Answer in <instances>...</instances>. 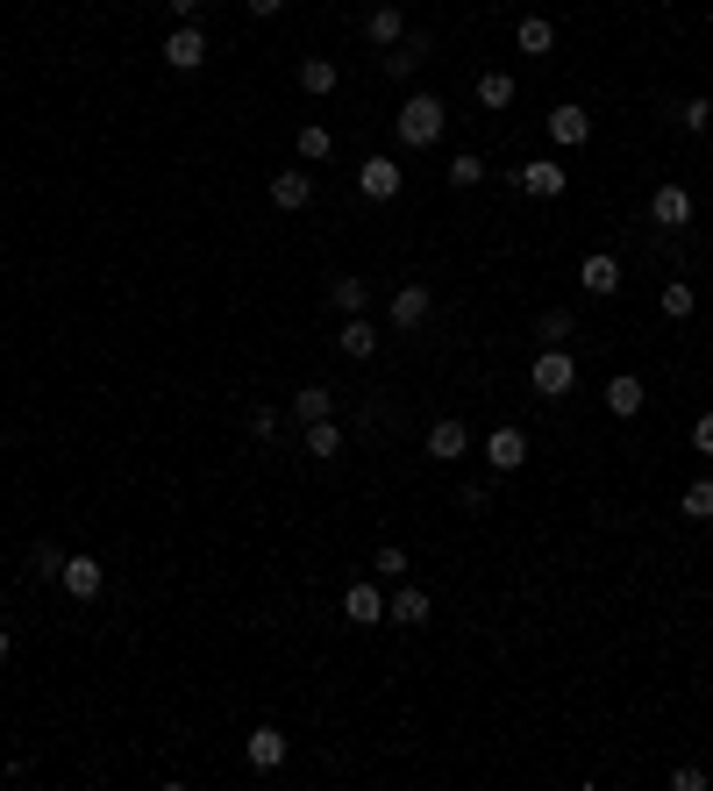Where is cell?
Returning <instances> with one entry per match:
<instances>
[{
  "label": "cell",
  "instance_id": "cell-35",
  "mask_svg": "<svg viewBox=\"0 0 713 791\" xmlns=\"http://www.w3.org/2000/svg\"><path fill=\"white\" fill-rule=\"evenodd\" d=\"M279 407H250V435H257V443H271V435H279Z\"/></svg>",
  "mask_w": 713,
  "mask_h": 791
},
{
  "label": "cell",
  "instance_id": "cell-37",
  "mask_svg": "<svg viewBox=\"0 0 713 791\" xmlns=\"http://www.w3.org/2000/svg\"><path fill=\"white\" fill-rule=\"evenodd\" d=\"M671 791H706V770L700 763H678L671 770Z\"/></svg>",
  "mask_w": 713,
  "mask_h": 791
},
{
  "label": "cell",
  "instance_id": "cell-3",
  "mask_svg": "<svg viewBox=\"0 0 713 791\" xmlns=\"http://www.w3.org/2000/svg\"><path fill=\"white\" fill-rule=\"evenodd\" d=\"M507 186H514V193H528V201H564L571 172H564L557 158H528L521 172H507Z\"/></svg>",
  "mask_w": 713,
  "mask_h": 791
},
{
  "label": "cell",
  "instance_id": "cell-18",
  "mask_svg": "<svg viewBox=\"0 0 713 791\" xmlns=\"http://www.w3.org/2000/svg\"><path fill=\"white\" fill-rule=\"evenodd\" d=\"M550 143H564V150L593 143V115H585L579 100H564V108H550Z\"/></svg>",
  "mask_w": 713,
  "mask_h": 791
},
{
  "label": "cell",
  "instance_id": "cell-42",
  "mask_svg": "<svg viewBox=\"0 0 713 791\" xmlns=\"http://www.w3.org/2000/svg\"><path fill=\"white\" fill-rule=\"evenodd\" d=\"M706 784H713V756H706Z\"/></svg>",
  "mask_w": 713,
  "mask_h": 791
},
{
  "label": "cell",
  "instance_id": "cell-21",
  "mask_svg": "<svg viewBox=\"0 0 713 791\" xmlns=\"http://www.w3.org/2000/svg\"><path fill=\"white\" fill-rule=\"evenodd\" d=\"M421 449H429L435 464H457V456L472 449V429H464V421H450V414H443V421H435V429H429V443H421Z\"/></svg>",
  "mask_w": 713,
  "mask_h": 791
},
{
  "label": "cell",
  "instance_id": "cell-12",
  "mask_svg": "<svg viewBox=\"0 0 713 791\" xmlns=\"http://www.w3.org/2000/svg\"><path fill=\"white\" fill-rule=\"evenodd\" d=\"M649 228H692V193L678 186V178H663V186L649 193Z\"/></svg>",
  "mask_w": 713,
  "mask_h": 791
},
{
  "label": "cell",
  "instance_id": "cell-32",
  "mask_svg": "<svg viewBox=\"0 0 713 791\" xmlns=\"http://www.w3.org/2000/svg\"><path fill=\"white\" fill-rule=\"evenodd\" d=\"M407 571H414V564H407V550H400V542H386V550L371 556V577H378V585H400Z\"/></svg>",
  "mask_w": 713,
  "mask_h": 791
},
{
  "label": "cell",
  "instance_id": "cell-38",
  "mask_svg": "<svg viewBox=\"0 0 713 791\" xmlns=\"http://www.w3.org/2000/svg\"><path fill=\"white\" fill-rule=\"evenodd\" d=\"M692 449H700V456H713V414H700V421H692Z\"/></svg>",
  "mask_w": 713,
  "mask_h": 791
},
{
  "label": "cell",
  "instance_id": "cell-11",
  "mask_svg": "<svg viewBox=\"0 0 713 791\" xmlns=\"http://www.w3.org/2000/svg\"><path fill=\"white\" fill-rule=\"evenodd\" d=\"M242 756H250V770H264V778H271V770L293 756V741H285V727L264 720V727H250V735H242Z\"/></svg>",
  "mask_w": 713,
  "mask_h": 791
},
{
  "label": "cell",
  "instance_id": "cell-39",
  "mask_svg": "<svg viewBox=\"0 0 713 791\" xmlns=\"http://www.w3.org/2000/svg\"><path fill=\"white\" fill-rule=\"evenodd\" d=\"M242 8H250L257 22H271V14H285V0H242Z\"/></svg>",
  "mask_w": 713,
  "mask_h": 791
},
{
  "label": "cell",
  "instance_id": "cell-33",
  "mask_svg": "<svg viewBox=\"0 0 713 791\" xmlns=\"http://www.w3.org/2000/svg\"><path fill=\"white\" fill-rule=\"evenodd\" d=\"M678 129H685V136H706V129H713V100H706V94L678 100Z\"/></svg>",
  "mask_w": 713,
  "mask_h": 791
},
{
  "label": "cell",
  "instance_id": "cell-15",
  "mask_svg": "<svg viewBox=\"0 0 713 791\" xmlns=\"http://www.w3.org/2000/svg\"><path fill=\"white\" fill-rule=\"evenodd\" d=\"M485 464H493L499 478H507V470H521V464H528V435L514 429V421H507V429H493V435H485Z\"/></svg>",
  "mask_w": 713,
  "mask_h": 791
},
{
  "label": "cell",
  "instance_id": "cell-27",
  "mask_svg": "<svg viewBox=\"0 0 713 791\" xmlns=\"http://www.w3.org/2000/svg\"><path fill=\"white\" fill-rule=\"evenodd\" d=\"M443 178H450L457 193H472V186H485V158H478V150H457V158L443 164Z\"/></svg>",
  "mask_w": 713,
  "mask_h": 791
},
{
  "label": "cell",
  "instance_id": "cell-14",
  "mask_svg": "<svg viewBox=\"0 0 713 791\" xmlns=\"http://www.w3.org/2000/svg\"><path fill=\"white\" fill-rule=\"evenodd\" d=\"M579 285H585L593 300H614V293H620V257H614V250H585Z\"/></svg>",
  "mask_w": 713,
  "mask_h": 791
},
{
  "label": "cell",
  "instance_id": "cell-34",
  "mask_svg": "<svg viewBox=\"0 0 713 791\" xmlns=\"http://www.w3.org/2000/svg\"><path fill=\"white\" fill-rule=\"evenodd\" d=\"M536 343H571V307H550L536 322Z\"/></svg>",
  "mask_w": 713,
  "mask_h": 791
},
{
  "label": "cell",
  "instance_id": "cell-5",
  "mask_svg": "<svg viewBox=\"0 0 713 791\" xmlns=\"http://www.w3.org/2000/svg\"><path fill=\"white\" fill-rule=\"evenodd\" d=\"M400 186H407V172H400V158H386V150L357 164V193H364V201L386 207V201H400Z\"/></svg>",
  "mask_w": 713,
  "mask_h": 791
},
{
  "label": "cell",
  "instance_id": "cell-19",
  "mask_svg": "<svg viewBox=\"0 0 713 791\" xmlns=\"http://www.w3.org/2000/svg\"><path fill=\"white\" fill-rule=\"evenodd\" d=\"M514 51L521 57H550L557 51V22L550 14H521V22H514Z\"/></svg>",
  "mask_w": 713,
  "mask_h": 791
},
{
  "label": "cell",
  "instance_id": "cell-4",
  "mask_svg": "<svg viewBox=\"0 0 713 791\" xmlns=\"http://www.w3.org/2000/svg\"><path fill=\"white\" fill-rule=\"evenodd\" d=\"M57 585L72 592V599H100V592H108V564H100V556H86V550H65V571H57Z\"/></svg>",
  "mask_w": 713,
  "mask_h": 791
},
{
  "label": "cell",
  "instance_id": "cell-8",
  "mask_svg": "<svg viewBox=\"0 0 713 791\" xmlns=\"http://www.w3.org/2000/svg\"><path fill=\"white\" fill-rule=\"evenodd\" d=\"M386 620H392V628H429V620H435V599L400 577V585L386 592Z\"/></svg>",
  "mask_w": 713,
  "mask_h": 791
},
{
  "label": "cell",
  "instance_id": "cell-16",
  "mask_svg": "<svg viewBox=\"0 0 713 791\" xmlns=\"http://www.w3.org/2000/svg\"><path fill=\"white\" fill-rule=\"evenodd\" d=\"M378 343H386V336H378V328L364 322V314H343V328H336V349H343L350 364H371V357H378Z\"/></svg>",
  "mask_w": 713,
  "mask_h": 791
},
{
  "label": "cell",
  "instance_id": "cell-36",
  "mask_svg": "<svg viewBox=\"0 0 713 791\" xmlns=\"http://www.w3.org/2000/svg\"><path fill=\"white\" fill-rule=\"evenodd\" d=\"M457 507H464V513H485V507H493V485H485V478H472V485L457 492Z\"/></svg>",
  "mask_w": 713,
  "mask_h": 791
},
{
  "label": "cell",
  "instance_id": "cell-41",
  "mask_svg": "<svg viewBox=\"0 0 713 791\" xmlns=\"http://www.w3.org/2000/svg\"><path fill=\"white\" fill-rule=\"evenodd\" d=\"M14 657V628H8V620H0V663H8Z\"/></svg>",
  "mask_w": 713,
  "mask_h": 791
},
{
  "label": "cell",
  "instance_id": "cell-24",
  "mask_svg": "<svg viewBox=\"0 0 713 791\" xmlns=\"http://www.w3.org/2000/svg\"><path fill=\"white\" fill-rule=\"evenodd\" d=\"M328 414H336V392H328V386H300V392H293V429L328 421Z\"/></svg>",
  "mask_w": 713,
  "mask_h": 791
},
{
  "label": "cell",
  "instance_id": "cell-31",
  "mask_svg": "<svg viewBox=\"0 0 713 791\" xmlns=\"http://www.w3.org/2000/svg\"><path fill=\"white\" fill-rule=\"evenodd\" d=\"M57 571H65V550H57V542H36V550H29V577H36V585H57Z\"/></svg>",
  "mask_w": 713,
  "mask_h": 791
},
{
  "label": "cell",
  "instance_id": "cell-2",
  "mask_svg": "<svg viewBox=\"0 0 713 791\" xmlns=\"http://www.w3.org/2000/svg\"><path fill=\"white\" fill-rule=\"evenodd\" d=\"M528 386H536V400H564V392L579 386V357H571L564 343H542L536 364H528Z\"/></svg>",
  "mask_w": 713,
  "mask_h": 791
},
{
  "label": "cell",
  "instance_id": "cell-10",
  "mask_svg": "<svg viewBox=\"0 0 713 791\" xmlns=\"http://www.w3.org/2000/svg\"><path fill=\"white\" fill-rule=\"evenodd\" d=\"M429 314H435V293H429V285H392V300H386V322L400 328V336H407V328H421Z\"/></svg>",
  "mask_w": 713,
  "mask_h": 791
},
{
  "label": "cell",
  "instance_id": "cell-26",
  "mask_svg": "<svg viewBox=\"0 0 713 791\" xmlns=\"http://www.w3.org/2000/svg\"><path fill=\"white\" fill-rule=\"evenodd\" d=\"M472 94H478V108H514V72H478V86H472Z\"/></svg>",
  "mask_w": 713,
  "mask_h": 791
},
{
  "label": "cell",
  "instance_id": "cell-1",
  "mask_svg": "<svg viewBox=\"0 0 713 791\" xmlns=\"http://www.w3.org/2000/svg\"><path fill=\"white\" fill-rule=\"evenodd\" d=\"M443 129H450V108L435 94H407L400 115H392V143H400V150H435V143H443Z\"/></svg>",
  "mask_w": 713,
  "mask_h": 791
},
{
  "label": "cell",
  "instance_id": "cell-20",
  "mask_svg": "<svg viewBox=\"0 0 713 791\" xmlns=\"http://www.w3.org/2000/svg\"><path fill=\"white\" fill-rule=\"evenodd\" d=\"M314 201V172H271V207H285V215H300V207Z\"/></svg>",
  "mask_w": 713,
  "mask_h": 791
},
{
  "label": "cell",
  "instance_id": "cell-30",
  "mask_svg": "<svg viewBox=\"0 0 713 791\" xmlns=\"http://www.w3.org/2000/svg\"><path fill=\"white\" fill-rule=\"evenodd\" d=\"M328 307H336V314H364V307H371V285H364V279H336V285H328Z\"/></svg>",
  "mask_w": 713,
  "mask_h": 791
},
{
  "label": "cell",
  "instance_id": "cell-9",
  "mask_svg": "<svg viewBox=\"0 0 713 791\" xmlns=\"http://www.w3.org/2000/svg\"><path fill=\"white\" fill-rule=\"evenodd\" d=\"M158 57H164L172 72H201V65H207V29H201V22H179L172 36H164Z\"/></svg>",
  "mask_w": 713,
  "mask_h": 791
},
{
  "label": "cell",
  "instance_id": "cell-13",
  "mask_svg": "<svg viewBox=\"0 0 713 791\" xmlns=\"http://www.w3.org/2000/svg\"><path fill=\"white\" fill-rule=\"evenodd\" d=\"M400 36H407V8L400 0H378V8L364 14V43H371V51H392Z\"/></svg>",
  "mask_w": 713,
  "mask_h": 791
},
{
  "label": "cell",
  "instance_id": "cell-6",
  "mask_svg": "<svg viewBox=\"0 0 713 791\" xmlns=\"http://www.w3.org/2000/svg\"><path fill=\"white\" fill-rule=\"evenodd\" d=\"M343 620H350V628H386V585H378V577H357V585L343 592Z\"/></svg>",
  "mask_w": 713,
  "mask_h": 791
},
{
  "label": "cell",
  "instance_id": "cell-17",
  "mask_svg": "<svg viewBox=\"0 0 713 791\" xmlns=\"http://www.w3.org/2000/svg\"><path fill=\"white\" fill-rule=\"evenodd\" d=\"M343 443H350V435H343V421H336V414H328V421H307V429H300V449H307L314 464H336Z\"/></svg>",
  "mask_w": 713,
  "mask_h": 791
},
{
  "label": "cell",
  "instance_id": "cell-29",
  "mask_svg": "<svg viewBox=\"0 0 713 791\" xmlns=\"http://www.w3.org/2000/svg\"><path fill=\"white\" fill-rule=\"evenodd\" d=\"M678 513H685V521H700V528H706V521H713V478H692L685 492H678Z\"/></svg>",
  "mask_w": 713,
  "mask_h": 791
},
{
  "label": "cell",
  "instance_id": "cell-25",
  "mask_svg": "<svg viewBox=\"0 0 713 791\" xmlns=\"http://www.w3.org/2000/svg\"><path fill=\"white\" fill-rule=\"evenodd\" d=\"M657 307H663V314H671V322H692V314H700V285H685V279H671V285H663V293H657Z\"/></svg>",
  "mask_w": 713,
  "mask_h": 791
},
{
  "label": "cell",
  "instance_id": "cell-40",
  "mask_svg": "<svg viewBox=\"0 0 713 791\" xmlns=\"http://www.w3.org/2000/svg\"><path fill=\"white\" fill-rule=\"evenodd\" d=\"M164 8H172V14H179V22H193V14H201V8H207V0H164Z\"/></svg>",
  "mask_w": 713,
  "mask_h": 791
},
{
  "label": "cell",
  "instance_id": "cell-28",
  "mask_svg": "<svg viewBox=\"0 0 713 791\" xmlns=\"http://www.w3.org/2000/svg\"><path fill=\"white\" fill-rule=\"evenodd\" d=\"M328 158H336V136L322 121H300V164H328Z\"/></svg>",
  "mask_w": 713,
  "mask_h": 791
},
{
  "label": "cell",
  "instance_id": "cell-7",
  "mask_svg": "<svg viewBox=\"0 0 713 791\" xmlns=\"http://www.w3.org/2000/svg\"><path fill=\"white\" fill-rule=\"evenodd\" d=\"M429 57H435V36H429V29H414V36H400L386 57H378V65H386V79H400V86H407L421 65H429Z\"/></svg>",
  "mask_w": 713,
  "mask_h": 791
},
{
  "label": "cell",
  "instance_id": "cell-22",
  "mask_svg": "<svg viewBox=\"0 0 713 791\" xmlns=\"http://www.w3.org/2000/svg\"><path fill=\"white\" fill-rule=\"evenodd\" d=\"M336 86H343L336 57H300V94H307V100H328Z\"/></svg>",
  "mask_w": 713,
  "mask_h": 791
},
{
  "label": "cell",
  "instance_id": "cell-23",
  "mask_svg": "<svg viewBox=\"0 0 713 791\" xmlns=\"http://www.w3.org/2000/svg\"><path fill=\"white\" fill-rule=\"evenodd\" d=\"M606 414H614V421H635V414H642V378H635V371L606 378Z\"/></svg>",
  "mask_w": 713,
  "mask_h": 791
}]
</instances>
